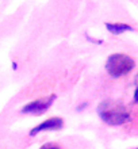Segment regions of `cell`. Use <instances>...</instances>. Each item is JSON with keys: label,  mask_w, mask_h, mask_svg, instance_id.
<instances>
[{"label": "cell", "mask_w": 138, "mask_h": 149, "mask_svg": "<svg viewBox=\"0 0 138 149\" xmlns=\"http://www.w3.org/2000/svg\"><path fill=\"white\" fill-rule=\"evenodd\" d=\"M135 67L134 60L131 58L130 56L123 54V53H115L111 54L107 58L106 63V71L110 74L111 77L118 79L122 77L129 72H131Z\"/></svg>", "instance_id": "obj_2"}, {"label": "cell", "mask_w": 138, "mask_h": 149, "mask_svg": "<svg viewBox=\"0 0 138 149\" xmlns=\"http://www.w3.org/2000/svg\"><path fill=\"white\" fill-rule=\"evenodd\" d=\"M41 149H61L58 145H55V144H45V145L41 146Z\"/></svg>", "instance_id": "obj_6"}, {"label": "cell", "mask_w": 138, "mask_h": 149, "mask_svg": "<svg viewBox=\"0 0 138 149\" xmlns=\"http://www.w3.org/2000/svg\"><path fill=\"white\" fill-rule=\"evenodd\" d=\"M135 149H138V148H135Z\"/></svg>", "instance_id": "obj_9"}, {"label": "cell", "mask_w": 138, "mask_h": 149, "mask_svg": "<svg viewBox=\"0 0 138 149\" xmlns=\"http://www.w3.org/2000/svg\"><path fill=\"white\" fill-rule=\"evenodd\" d=\"M134 102L138 103V87H137V90H135V92H134Z\"/></svg>", "instance_id": "obj_7"}, {"label": "cell", "mask_w": 138, "mask_h": 149, "mask_svg": "<svg viewBox=\"0 0 138 149\" xmlns=\"http://www.w3.org/2000/svg\"><path fill=\"white\" fill-rule=\"evenodd\" d=\"M64 126V119L60 117H53L49 118L46 121H44L42 123H40L38 126H35L34 129L30 130V136L35 137L38 133L41 132H49V130H60Z\"/></svg>", "instance_id": "obj_4"}, {"label": "cell", "mask_w": 138, "mask_h": 149, "mask_svg": "<svg viewBox=\"0 0 138 149\" xmlns=\"http://www.w3.org/2000/svg\"><path fill=\"white\" fill-rule=\"evenodd\" d=\"M12 68H14V71H16V68H18V64H16V63H12Z\"/></svg>", "instance_id": "obj_8"}, {"label": "cell", "mask_w": 138, "mask_h": 149, "mask_svg": "<svg viewBox=\"0 0 138 149\" xmlns=\"http://www.w3.org/2000/svg\"><path fill=\"white\" fill-rule=\"evenodd\" d=\"M106 29L111 34H115V36H119L126 31H133V27L125 23H106Z\"/></svg>", "instance_id": "obj_5"}, {"label": "cell", "mask_w": 138, "mask_h": 149, "mask_svg": "<svg viewBox=\"0 0 138 149\" xmlns=\"http://www.w3.org/2000/svg\"><path fill=\"white\" fill-rule=\"evenodd\" d=\"M98 113L107 125L110 126H121L123 123L130 121V114L129 111L122 106L117 103L111 102H103L98 107Z\"/></svg>", "instance_id": "obj_1"}, {"label": "cell", "mask_w": 138, "mask_h": 149, "mask_svg": "<svg viewBox=\"0 0 138 149\" xmlns=\"http://www.w3.org/2000/svg\"><path fill=\"white\" fill-rule=\"evenodd\" d=\"M54 99H55V95H50V96H47V98H42V99H38V100H34V102H30V103H27V104H24L20 111L23 114L41 115V114H44L45 111L53 104Z\"/></svg>", "instance_id": "obj_3"}]
</instances>
